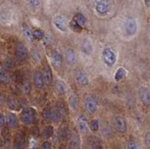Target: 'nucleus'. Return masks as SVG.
Segmentation results:
<instances>
[{
	"label": "nucleus",
	"instance_id": "f257e3e1",
	"mask_svg": "<svg viewBox=\"0 0 150 149\" xmlns=\"http://www.w3.org/2000/svg\"><path fill=\"white\" fill-rule=\"evenodd\" d=\"M102 57L108 66H112L116 62V55L111 48H105L102 52Z\"/></svg>",
	"mask_w": 150,
	"mask_h": 149
},
{
	"label": "nucleus",
	"instance_id": "f03ea898",
	"mask_svg": "<svg viewBox=\"0 0 150 149\" xmlns=\"http://www.w3.org/2000/svg\"><path fill=\"white\" fill-rule=\"evenodd\" d=\"M35 118V111L32 108H28L24 109L21 113L20 121L24 124H30L34 121Z\"/></svg>",
	"mask_w": 150,
	"mask_h": 149
},
{
	"label": "nucleus",
	"instance_id": "7ed1b4c3",
	"mask_svg": "<svg viewBox=\"0 0 150 149\" xmlns=\"http://www.w3.org/2000/svg\"><path fill=\"white\" fill-rule=\"evenodd\" d=\"M15 54L20 60H25L28 57V51L27 48L25 47L24 44L22 43H17L16 45V49H15Z\"/></svg>",
	"mask_w": 150,
	"mask_h": 149
},
{
	"label": "nucleus",
	"instance_id": "20e7f679",
	"mask_svg": "<svg viewBox=\"0 0 150 149\" xmlns=\"http://www.w3.org/2000/svg\"><path fill=\"white\" fill-rule=\"evenodd\" d=\"M114 127L117 132L124 133L126 131V121L121 116H117L114 118Z\"/></svg>",
	"mask_w": 150,
	"mask_h": 149
},
{
	"label": "nucleus",
	"instance_id": "39448f33",
	"mask_svg": "<svg viewBox=\"0 0 150 149\" xmlns=\"http://www.w3.org/2000/svg\"><path fill=\"white\" fill-rule=\"evenodd\" d=\"M110 8H111V4H110V2H108V1H104V0H102V1H99L96 4V10L100 15H103V14H106V13H108Z\"/></svg>",
	"mask_w": 150,
	"mask_h": 149
},
{
	"label": "nucleus",
	"instance_id": "423d86ee",
	"mask_svg": "<svg viewBox=\"0 0 150 149\" xmlns=\"http://www.w3.org/2000/svg\"><path fill=\"white\" fill-rule=\"evenodd\" d=\"M85 109L91 114L97 111V102L92 97H87L85 99Z\"/></svg>",
	"mask_w": 150,
	"mask_h": 149
},
{
	"label": "nucleus",
	"instance_id": "0eeeda50",
	"mask_svg": "<svg viewBox=\"0 0 150 149\" xmlns=\"http://www.w3.org/2000/svg\"><path fill=\"white\" fill-rule=\"evenodd\" d=\"M139 97L140 99L142 100V102L150 105V90L145 87H142L139 89Z\"/></svg>",
	"mask_w": 150,
	"mask_h": 149
},
{
	"label": "nucleus",
	"instance_id": "6e6552de",
	"mask_svg": "<svg viewBox=\"0 0 150 149\" xmlns=\"http://www.w3.org/2000/svg\"><path fill=\"white\" fill-rule=\"evenodd\" d=\"M137 30V24L134 19H128L125 23V30L129 35H134Z\"/></svg>",
	"mask_w": 150,
	"mask_h": 149
},
{
	"label": "nucleus",
	"instance_id": "1a4fd4ad",
	"mask_svg": "<svg viewBox=\"0 0 150 149\" xmlns=\"http://www.w3.org/2000/svg\"><path fill=\"white\" fill-rule=\"evenodd\" d=\"M54 24L61 32H65L67 30V21H65V19L64 17L56 16L54 19Z\"/></svg>",
	"mask_w": 150,
	"mask_h": 149
},
{
	"label": "nucleus",
	"instance_id": "9d476101",
	"mask_svg": "<svg viewBox=\"0 0 150 149\" xmlns=\"http://www.w3.org/2000/svg\"><path fill=\"white\" fill-rule=\"evenodd\" d=\"M33 82L34 85L37 89H41L43 87V85H44V79H43V76L42 73L41 71H36L33 74Z\"/></svg>",
	"mask_w": 150,
	"mask_h": 149
},
{
	"label": "nucleus",
	"instance_id": "9b49d317",
	"mask_svg": "<svg viewBox=\"0 0 150 149\" xmlns=\"http://www.w3.org/2000/svg\"><path fill=\"white\" fill-rule=\"evenodd\" d=\"M77 125L78 129L81 132V134H85L87 133V128H89V124H87V120L85 116H79L77 119Z\"/></svg>",
	"mask_w": 150,
	"mask_h": 149
},
{
	"label": "nucleus",
	"instance_id": "f8f14e48",
	"mask_svg": "<svg viewBox=\"0 0 150 149\" xmlns=\"http://www.w3.org/2000/svg\"><path fill=\"white\" fill-rule=\"evenodd\" d=\"M76 79L79 84L82 85V86H86V85L89 84V78H87V76L80 69L77 70Z\"/></svg>",
	"mask_w": 150,
	"mask_h": 149
},
{
	"label": "nucleus",
	"instance_id": "ddd939ff",
	"mask_svg": "<svg viewBox=\"0 0 150 149\" xmlns=\"http://www.w3.org/2000/svg\"><path fill=\"white\" fill-rule=\"evenodd\" d=\"M14 149H25V135L23 134H17L15 142H14Z\"/></svg>",
	"mask_w": 150,
	"mask_h": 149
},
{
	"label": "nucleus",
	"instance_id": "4468645a",
	"mask_svg": "<svg viewBox=\"0 0 150 149\" xmlns=\"http://www.w3.org/2000/svg\"><path fill=\"white\" fill-rule=\"evenodd\" d=\"M42 76H43V79H44V84L46 85L51 84V82L52 80V74L51 71V68L48 64H45L44 67H43Z\"/></svg>",
	"mask_w": 150,
	"mask_h": 149
},
{
	"label": "nucleus",
	"instance_id": "2eb2a0df",
	"mask_svg": "<svg viewBox=\"0 0 150 149\" xmlns=\"http://www.w3.org/2000/svg\"><path fill=\"white\" fill-rule=\"evenodd\" d=\"M62 55L58 51H54L52 54V62L55 67H60L62 64Z\"/></svg>",
	"mask_w": 150,
	"mask_h": 149
},
{
	"label": "nucleus",
	"instance_id": "dca6fc26",
	"mask_svg": "<svg viewBox=\"0 0 150 149\" xmlns=\"http://www.w3.org/2000/svg\"><path fill=\"white\" fill-rule=\"evenodd\" d=\"M10 81V77L8 73L6 71V69L0 68V82L4 83V84H7Z\"/></svg>",
	"mask_w": 150,
	"mask_h": 149
},
{
	"label": "nucleus",
	"instance_id": "f3484780",
	"mask_svg": "<svg viewBox=\"0 0 150 149\" xmlns=\"http://www.w3.org/2000/svg\"><path fill=\"white\" fill-rule=\"evenodd\" d=\"M55 89H56V91L61 95H64V94H65V92H67V86H65V83L61 80L56 82Z\"/></svg>",
	"mask_w": 150,
	"mask_h": 149
},
{
	"label": "nucleus",
	"instance_id": "a211bd4d",
	"mask_svg": "<svg viewBox=\"0 0 150 149\" xmlns=\"http://www.w3.org/2000/svg\"><path fill=\"white\" fill-rule=\"evenodd\" d=\"M65 60L68 64H73L75 63V60H76V57H75V54L74 51L71 49H68L65 52Z\"/></svg>",
	"mask_w": 150,
	"mask_h": 149
},
{
	"label": "nucleus",
	"instance_id": "6ab92c4d",
	"mask_svg": "<svg viewBox=\"0 0 150 149\" xmlns=\"http://www.w3.org/2000/svg\"><path fill=\"white\" fill-rule=\"evenodd\" d=\"M52 134H54V128H52V126L48 125L42 131V138H44V139L50 138L52 135Z\"/></svg>",
	"mask_w": 150,
	"mask_h": 149
},
{
	"label": "nucleus",
	"instance_id": "aec40b11",
	"mask_svg": "<svg viewBox=\"0 0 150 149\" xmlns=\"http://www.w3.org/2000/svg\"><path fill=\"white\" fill-rule=\"evenodd\" d=\"M78 24V25H80L81 27L83 28V26H85L86 25V22H87V19H86V17H84V15L82 14H76L74 17V19H73Z\"/></svg>",
	"mask_w": 150,
	"mask_h": 149
},
{
	"label": "nucleus",
	"instance_id": "412c9836",
	"mask_svg": "<svg viewBox=\"0 0 150 149\" xmlns=\"http://www.w3.org/2000/svg\"><path fill=\"white\" fill-rule=\"evenodd\" d=\"M125 74H126V70L123 67L118 68L115 74H114V79H115V81H120L125 77Z\"/></svg>",
	"mask_w": 150,
	"mask_h": 149
},
{
	"label": "nucleus",
	"instance_id": "4be33fe9",
	"mask_svg": "<svg viewBox=\"0 0 150 149\" xmlns=\"http://www.w3.org/2000/svg\"><path fill=\"white\" fill-rule=\"evenodd\" d=\"M7 105L9 109H13V111H15V109H19V103L17 101L13 98H8L7 100Z\"/></svg>",
	"mask_w": 150,
	"mask_h": 149
},
{
	"label": "nucleus",
	"instance_id": "5701e85b",
	"mask_svg": "<svg viewBox=\"0 0 150 149\" xmlns=\"http://www.w3.org/2000/svg\"><path fill=\"white\" fill-rule=\"evenodd\" d=\"M7 123L12 128H14V127L17 125V120L13 113H8L7 114Z\"/></svg>",
	"mask_w": 150,
	"mask_h": 149
},
{
	"label": "nucleus",
	"instance_id": "b1692460",
	"mask_svg": "<svg viewBox=\"0 0 150 149\" xmlns=\"http://www.w3.org/2000/svg\"><path fill=\"white\" fill-rule=\"evenodd\" d=\"M69 130L67 126H64V127H62V128L60 129L59 131V136L62 140H67L68 137H69Z\"/></svg>",
	"mask_w": 150,
	"mask_h": 149
},
{
	"label": "nucleus",
	"instance_id": "393cba45",
	"mask_svg": "<svg viewBox=\"0 0 150 149\" xmlns=\"http://www.w3.org/2000/svg\"><path fill=\"white\" fill-rule=\"evenodd\" d=\"M69 106H70V109L74 111L77 109L78 100H77V98L76 97V96H71V97L69 98Z\"/></svg>",
	"mask_w": 150,
	"mask_h": 149
},
{
	"label": "nucleus",
	"instance_id": "a878e982",
	"mask_svg": "<svg viewBox=\"0 0 150 149\" xmlns=\"http://www.w3.org/2000/svg\"><path fill=\"white\" fill-rule=\"evenodd\" d=\"M52 111L50 108H45L42 111V117L46 121H52Z\"/></svg>",
	"mask_w": 150,
	"mask_h": 149
},
{
	"label": "nucleus",
	"instance_id": "bb28decb",
	"mask_svg": "<svg viewBox=\"0 0 150 149\" xmlns=\"http://www.w3.org/2000/svg\"><path fill=\"white\" fill-rule=\"evenodd\" d=\"M62 117H63V114L57 109L56 108L52 111V121H54L55 122H58L61 119Z\"/></svg>",
	"mask_w": 150,
	"mask_h": 149
},
{
	"label": "nucleus",
	"instance_id": "cd10ccee",
	"mask_svg": "<svg viewBox=\"0 0 150 149\" xmlns=\"http://www.w3.org/2000/svg\"><path fill=\"white\" fill-rule=\"evenodd\" d=\"M79 146V137L77 135H74L71 138V143H70V148L71 149H77Z\"/></svg>",
	"mask_w": 150,
	"mask_h": 149
},
{
	"label": "nucleus",
	"instance_id": "c85d7f7f",
	"mask_svg": "<svg viewBox=\"0 0 150 149\" xmlns=\"http://www.w3.org/2000/svg\"><path fill=\"white\" fill-rule=\"evenodd\" d=\"M70 28H71V30H73L74 32H80L81 30H82V27L80 25H78L76 21H75L74 19L70 21Z\"/></svg>",
	"mask_w": 150,
	"mask_h": 149
},
{
	"label": "nucleus",
	"instance_id": "c756f323",
	"mask_svg": "<svg viewBox=\"0 0 150 149\" xmlns=\"http://www.w3.org/2000/svg\"><path fill=\"white\" fill-rule=\"evenodd\" d=\"M82 48H83V51L86 52L87 54H90L91 51H92L91 43L89 41H84L83 44H82Z\"/></svg>",
	"mask_w": 150,
	"mask_h": 149
},
{
	"label": "nucleus",
	"instance_id": "7c9ffc66",
	"mask_svg": "<svg viewBox=\"0 0 150 149\" xmlns=\"http://www.w3.org/2000/svg\"><path fill=\"white\" fill-rule=\"evenodd\" d=\"M33 38L36 39V40H42V39L44 37V33H43L42 30H35L32 32Z\"/></svg>",
	"mask_w": 150,
	"mask_h": 149
},
{
	"label": "nucleus",
	"instance_id": "2f4dec72",
	"mask_svg": "<svg viewBox=\"0 0 150 149\" xmlns=\"http://www.w3.org/2000/svg\"><path fill=\"white\" fill-rule=\"evenodd\" d=\"M89 126H90V129H91L92 131H93V132H97V131H98L99 128H100L99 121H98V120H96V119L92 120V121H90Z\"/></svg>",
	"mask_w": 150,
	"mask_h": 149
},
{
	"label": "nucleus",
	"instance_id": "473e14b6",
	"mask_svg": "<svg viewBox=\"0 0 150 149\" xmlns=\"http://www.w3.org/2000/svg\"><path fill=\"white\" fill-rule=\"evenodd\" d=\"M23 34H24V36L28 39V40H30V41H32V40H33L32 32H30V29H28L27 27H24V28H23Z\"/></svg>",
	"mask_w": 150,
	"mask_h": 149
},
{
	"label": "nucleus",
	"instance_id": "72a5a7b5",
	"mask_svg": "<svg viewBox=\"0 0 150 149\" xmlns=\"http://www.w3.org/2000/svg\"><path fill=\"white\" fill-rule=\"evenodd\" d=\"M2 137L4 139L5 142H8L9 140V131H8L7 128H4L2 131Z\"/></svg>",
	"mask_w": 150,
	"mask_h": 149
},
{
	"label": "nucleus",
	"instance_id": "f704fd0d",
	"mask_svg": "<svg viewBox=\"0 0 150 149\" xmlns=\"http://www.w3.org/2000/svg\"><path fill=\"white\" fill-rule=\"evenodd\" d=\"M127 149H141V147L134 141H130L127 143Z\"/></svg>",
	"mask_w": 150,
	"mask_h": 149
},
{
	"label": "nucleus",
	"instance_id": "c9c22d12",
	"mask_svg": "<svg viewBox=\"0 0 150 149\" xmlns=\"http://www.w3.org/2000/svg\"><path fill=\"white\" fill-rule=\"evenodd\" d=\"M32 136H34L35 138H37L39 136V134H40V131H39V128L36 126H34L32 128Z\"/></svg>",
	"mask_w": 150,
	"mask_h": 149
},
{
	"label": "nucleus",
	"instance_id": "e433bc0d",
	"mask_svg": "<svg viewBox=\"0 0 150 149\" xmlns=\"http://www.w3.org/2000/svg\"><path fill=\"white\" fill-rule=\"evenodd\" d=\"M58 111L62 113V114H65V106H64V104L63 103H61V102H58L56 104V107H55Z\"/></svg>",
	"mask_w": 150,
	"mask_h": 149
},
{
	"label": "nucleus",
	"instance_id": "4c0bfd02",
	"mask_svg": "<svg viewBox=\"0 0 150 149\" xmlns=\"http://www.w3.org/2000/svg\"><path fill=\"white\" fill-rule=\"evenodd\" d=\"M6 124V118L4 116L2 113H0V126L4 127Z\"/></svg>",
	"mask_w": 150,
	"mask_h": 149
},
{
	"label": "nucleus",
	"instance_id": "58836bf2",
	"mask_svg": "<svg viewBox=\"0 0 150 149\" xmlns=\"http://www.w3.org/2000/svg\"><path fill=\"white\" fill-rule=\"evenodd\" d=\"M145 144L150 149V133H147L145 134Z\"/></svg>",
	"mask_w": 150,
	"mask_h": 149
},
{
	"label": "nucleus",
	"instance_id": "ea45409f",
	"mask_svg": "<svg viewBox=\"0 0 150 149\" xmlns=\"http://www.w3.org/2000/svg\"><path fill=\"white\" fill-rule=\"evenodd\" d=\"M42 149H51V144L49 142L45 141L42 144Z\"/></svg>",
	"mask_w": 150,
	"mask_h": 149
},
{
	"label": "nucleus",
	"instance_id": "a19ab883",
	"mask_svg": "<svg viewBox=\"0 0 150 149\" xmlns=\"http://www.w3.org/2000/svg\"><path fill=\"white\" fill-rule=\"evenodd\" d=\"M5 67L7 69H12L13 68V62H11V61H7V62L5 63Z\"/></svg>",
	"mask_w": 150,
	"mask_h": 149
},
{
	"label": "nucleus",
	"instance_id": "79ce46f5",
	"mask_svg": "<svg viewBox=\"0 0 150 149\" xmlns=\"http://www.w3.org/2000/svg\"><path fill=\"white\" fill-rule=\"evenodd\" d=\"M23 91L25 92V93H28V92L30 91V85L28 84V83H25L24 86H23Z\"/></svg>",
	"mask_w": 150,
	"mask_h": 149
},
{
	"label": "nucleus",
	"instance_id": "37998d69",
	"mask_svg": "<svg viewBox=\"0 0 150 149\" xmlns=\"http://www.w3.org/2000/svg\"><path fill=\"white\" fill-rule=\"evenodd\" d=\"M29 3L30 4H34L33 6H38L39 4H40V1H30Z\"/></svg>",
	"mask_w": 150,
	"mask_h": 149
},
{
	"label": "nucleus",
	"instance_id": "c03bdc74",
	"mask_svg": "<svg viewBox=\"0 0 150 149\" xmlns=\"http://www.w3.org/2000/svg\"><path fill=\"white\" fill-rule=\"evenodd\" d=\"M97 149H102V148H101V147H100V146H99V147H98V148H97Z\"/></svg>",
	"mask_w": 150,
	"mask_h": 149
}]
</instances>
